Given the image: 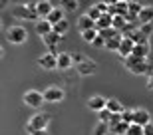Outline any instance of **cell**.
I'll use <instances>...</instances> for the list:
<instances>
[{
  "instance_id": "obj_10",
  "label": "cell",
  "mask_w": 153,
  "mask_h": 135,
  "mask_svg": "<svg viewBox=\"0 0 153 135\" xmlns=\"http://www.w3.org/2000/svg\"><path fill=\"white\" fill-rule=\"evenodd\" d=\"M88 107H90L91 111H103V109H108V99L102 96H91L90 99H88Z\"/></svg>"
},
{
  "instance_id": "obj_36",
  "label": "cell",
  "mask_w": 153,
  "mask_h": 135,
  "mask_svg": "<svg viewBox=\"0 0 153 135\" xmlns=\"http://www.w3.org/2000/svg\"><path fill=\"white\" fill-rule=\"evenodd\" d=\"M64 6H66V10H76V8H78V2H76V0H68Z\"/></svg>"
},
{
  "instance_id": "obj_14",
  "label": "cell",
  "mask_w": 153,
  "mask_h": 135,
  "mask_svg": "<svg viewBox=\"0 0 153 135\" xmlns=\"http://www.w3.org/2000/svg\"><path fill=\"white\" fill-rule=\"evenodd\" d=\"M78 30L79 32H88V30H96V22H94V20H91L90 16H88V14H82V16L78 18Z\"/></svg>"
},
{
  "instance_id": "obj_39",
  "label": "cell",
  "mask_w": 153,
  "mask_h": 135,
  "mask_svg": "<svg viewBox=\"0 0 153 135\" xmlns=\"http://www.w3.org/2000/svg\"><path fill=\"white\" fill-rule=\"evenodd\" d=\"M145 135H153V123H149L147 127H145Z\"/></svg>"
},
{
  "instance_id": "obj_21",
  "label": "cell",
  "mask_w": 153,
  "mask_h": 135,
  "mask_svg": "<svg viewBox=\"0 0 153 135\" xmlns=\"http://www.w3.org/2000/svg\"><path fill=\"white\" fill-rule=\"evenodd\" d=\"M108 111L114 113V115H117V113H123V105H121V101L115 99V97L108 99Z\"/></svg>"
},
{
  "instance_id": "obj_32",
  "label": "cell",
  "mask_w": 153,
  "mask_h": 135,
  "mask_svg": "<svg viewBox=\"0 0 153 135\" xmlns=\"http://www.w3.org/2000/svg\"><path fill=\"white\" fill-rule=\"evenodd\" d=\"M139 32L143 34V36H151V32H153V24H139Z\"/></svg>"
},
{
  "instance_id": "obj_34",
  "label": "cell",
  "mask_w": 153,
  "mask_h": 135,
  "mask_svg": "<svg viewBox=\"0 0 153 135\" xmlns=\"http://www.w3.org/2000/svg\"><path fill=\"white\" fill-rule=\"evenodd\" d=\"M96 6L100 8L102 14H109V4H108V2H96Z\"/></svg>"
},
{
  "instance_id": "obj_29",
  "label": "cell",
  "mask_w": 153,
  "mask_h": 135,
  "mask_svg": "<svg viewBox=\"0 0 153 135\" xmlns=\"http://www.w3.org/2000/svg\"><path fill=\"white\" fill-rule=\"evenodd\" d=\"M117 34H121V32H117V30H115V28H109V30H103V32H100V36H102V38L105 40V42H108V40L115 38Z\"/></svg>"
},
{
  "instance_id": "obj_30",
  "label": "cell",
  "mask_w": 153,
  "mask_h": 135,
  "mask_svg": "<svg viewBox=\"0 0 153 135\" xmlns=\"http://www.w3.org/2000/svg\"><path fill=\"white\" fill-rule=\"evenodd\" d=\"M121 119H123L127 125L133 123V109H123V113H121Z\"/></svg>"
},
{
  "instance_id": "obj_6",
  "label": "cell",
  "mask_w": 153,
  "mask_h": 135,
  "mask_svg": "<svg viewBox=\"0 0 153 135\" xmlns=\"http://www.w3.org/2000/svg\"><path fill=\"white\" fill-rule=\"evenodd\" d=\"M12 14H14L16 18H22V20H28V18H32V20H36V22L40 20L38 14H36L34 10H30V8H28V4H20V6H16V8L12 10Z\"/></svg>"
},
{
  "instance_id": "obj_3",
  "label": "cell",
  "mask_w": 153,
  "mask_h": 135,
  "mask_svg": "<svg viewBox=\"0 0 153 135\" xmlns=\"http://www.w3.org/2000/svg\"><path fill=\"white\" fill-rule=\"evenodd\" d=\"M6 38H8L10 44L20 46V44H24V42L28 40V30L24 28L22 24H12L10 28L6 30Z\"/></svg>"
},
{
  "instance_id": "obj_2",
  "label": "cell",
  "mask_w": 153,
  "mask_h": 135,
  "mask_svg": "<svg viewBox=\"0 0 153 135\" xmlns=\"http://www.w3.org/2000/svg\"><path fill=\"white\" fill-rule=\"evenodd\" d=\"M50 113L46 111H38L34 113L32 117L28 119V123H26V131L28 133H34V131H46V127L50 125Z\"/></svg>"
},
{
  "instance_id": "obj_40",
  "label": "cell",
  "mask_w": 153,
  "mask_h": 135,
  "mask_svg": "<svg viewBox=\"0 0 153 135\" xmlns=\"http://www.w3.org/2000/svg\"><path fill=\"white\" fill-rule=\"evenodd\" d=\"M30 135H48L46 131H34V133H30Z\"/></svg>"
},
{
  "instance_id": "obj_17",
  "label": "cell",
  "mask_w": 153,
  "mask_h": 135,
  "mask_svg": "<svg viewBox=\"0 0 153 135\" xmlns=\"http://www.w3.org/2000/svg\"><path fill=\"white\" fill-rule=\"evenodd\" d=\"M46 20H48V22H50L52 26H56V24H60L62 20H66V18H64V8H60V6H56V8L52 10V14H50L48 18H46Z\"/></svg>"
},
{
  "instance_id": "obj_16",
  "label": "cell",
  "mask_w": 153,
  "mask_h": 135,
  "mask_svg": "<svg viewBox=\"0 0 153 135\" xmlns=\"http://www.w3.org/2000/svg\"><path fill=\"white\" fill-rule=\"evenodd\" d=\"M114 28V16L111 14H102V18L96 22V30L97 32H103V30Z\"/></svg>"
},
{
  "instance_id": "obj_12",
  "label": "cell",
  "mask_w": 153,
  "mask_h": 135,
  "mask_svg": "<svg viewBox=\"0 0 153 135\" xmlns=\"http://www.w3.org/2000/svg\"><path fill=\"white\" fill-rule=\"evenodd\" d=\"M96 68H97V64L94 62V60H88V58H85L79 66H76V72H78L79 76H91V73H96Z\"/></svg>"
},
{
  "instance_id": "obj_9",
  "label": "cell",
  "mask_w": 153,
  "mask_h": 135,
  "mask_svg": "<svg viewBox=\"0 0 153 135\" xmlns=\"http://www.w3.org/2000/svg\"><path fill=\"white\" fill-rule=\"evenodd\" d=\"M129 12V2H121V0H117V2H109V14L111 16H125Z\"/></svg>"
},
{
  "instance_id": "obj_31",
  "label": "cell",
  "mask_w": 153,
  "mask_h": 135,
  "mask_svg": "<svg viewBox=\"0 0 153 135\" xmlns=\"http://www.w3.org/2000/svg\"><path fill=\"white\" fill-rule=\"evenodd\" d=\"M141 10H143V4H139V2H129V12L131 14H141Z\"/></svg>"
},
{
  "instance_id": "obj_23",
  "label": "cell",
  "mask_w": 153,
  "mask_h": 135,
  "mask_svg": "<svg viewBox=\"0 0 153 135\" xmlns=\"http://www.w3.org/2000/svg\"><path fill=\"white\" fill-rule=\"evenodd\" d=\"M129 24H127V20H125V16H114V28L117 30V32L123 34V28H127Z\"/></svg>"
},
{
  "instance_id": "obj_25",
  "label": "cell",
  "mask_w": 153,
  "mask_h": 135,
  "mask_svg": "<svg viewBox=\"0 0 153 135\" xmlns=\"http://www.w3.org/2000/svg\"><path fill=\"white\" fill-rule=\"evenodd\" d=\"M68 30H70V22H68V20H62L60 24H56V26H54V32L60 34L62 38L66 36V32H68Z\"/></svg>"
},
{
  "instance_id": "obj_7",
  "label": "cell",
  "mask_w": 153,
  "mask_h": 135,
  "mask_svg": "<svg viewBox=\"0 0 153 135\" xmlns=\"http://www.w3.org/2000/svg\"><path fill=\"white\" fill-rule=\"evenodd\" d=\"M133 123L141 125V127H147V125L151 123V115H149L147 109H143V107L133 109Z\"/></svg>"
},
{
  "instance_id": "obj_19",
  "label": "cell",
  "mask_w": 153,
  "mask_h": 135,
  "mask_svg": "<svg viewBox=\"0 0 153 135\" xmlns=\"http://www.w3.org/2000/svg\"><path fill=\"white\" fill-rule=\"evenodd\" d=\"M131 56L139 58V60H147V56H149V44H139V46H135Z\"/></svg>"
},
{
  "instance_id": "obj_15",
  "label": "cell",
  "mask_w": 153,
  "mask_h": 135,
  "mask_svg": "<svg viewBox=\"0 0 153 135\" xmlns=\"http://www.w3.org/2000/svg\"><path fill=\"white\" fill-rule=\"evenodd\" d=\"M74 66V56L68 54V52H62L58 54V70H70Z\"/></svg>"
},
{
  "instance_id": "obj_11",
  "label": "cell",
  "mask_w": 153,
  "mask_h": 135,
  "mask_svg": "<svg viewBox=\"0 0 153 135\" xmlns=\"http://www.w3.org/2000/svg\"><path fill=\"white\" fill-rule=\"evenodd\" d=\"M133 48H135V44H133V40L129 38V36H125L123 34V40H121V46H119V58H129L131 54H133Z\"/></svg>"
},
{
  "instance_id": "obj_27",
  "label": "cell",
  "mask_w": 153,
  "mask_h": 135,
  "mask_svg": "<svg viewBox=\"0 0 153 135\" xmlns=\"http://www.w3.org/2000/svg\"><path fill=\"white\" fill-rule=\"evenodd\" d=\"M85 14H88V16H90L91 20H94V22H97V20H100V18H102V12H100V8H97L96 4H94V6H90V8H88V12H85Z\"/></svg>"
},
{
  "instance_id": "obj_18",
  "label": "cell",
  "mask_w": 153,
  "mask_h": 135,
  "mask_svg": "<svg viewBox=\"0 0 153 135\" xmlns=\"http://www.w3.org/2000/svg\"><path fill=\"white\" fill-rule=\"evenodd\" d=\"M139 24H153V6H143L139 14Z\"/></svg>"
},
{
  "instance_id": "obj_13",
  "label": "cell",
  "mask_w": 153,
  "mask_h": 135,
  "mask_svg": "<svg viewBox=\"0 0 153 135\" xmlns=\"http://www.w3.org/2000/svg\"><path fill=\"white\" fill-rule=\"evenodd\" d=\"M34 32L38 34L40 38H46L48 34H52L54 32V26H52L48 20H38V22L34 24Z\"/></svg>"
},
{
  "instance_id": "obj_8",
  "label": "cell",
  "mask_w": 153,
  "mask_h": 135,
  "mask_svg": "<svg viewBox=\"0 0 153 135\" xmlns=\"http://www.w3.org/2000/svg\"><path fill=\"white\" fill-rule=\"evenodd\" d=\"M38 66L44 68V70H58V56H54V54H44V56L38 58Z\"/></svg>"
},
{
  "instance_id": "obj_26",
  "label": "cell",
  "mask_w": 153,
  "mask_h": 135,
  "mask_svg": "<svg viewBox=\"0 0 153 135\" xmlns=\"http://www.w3.org/2000/svg\"><path fill=\"white\" fill-rule=\"evenodd\" d=\"M97 36H100V32H97V30H88V32H82V38H84V42H88V44H94Z\"/></svg>"
},
{
  "instance_id": "obj_20",
  "label": "cell",
  "mask_w": 153,
  "mask_h": 135,
  "mask_svg": "<svg viewBox=\"0 0 153 135\" xmlns=\"http://www.w3.org/2000/svg\"><path fill=\"white\" fill-rule=\"evenodd\" d=\"M121 40H123V34H117L115 38L108 40V42H105V50H109V52H119V46H121Z\"/></svg>"
},
{
  "instance_id": "obj_37",
  "label": "cell",
  "mask_w": 153,
  "mask_h": 135,
  "mask_svg": "<svg viewBox=\"0 0 153 135\" xmlns=\"http://www.w3.org/2000/svg\"><path fill=\"white\" fill-rule=\"evenodd\" d=\"M72 56H74V66H79V64H82V62L85 60V58L82 56V54H72Z\"/></svg>"
},
{
  "instance_id": "obj_1",
  "label": "cell",
  "mask_w": 153,
  "mask_h": 135,
  "mask_svg": "<svg viewBox=\"0 0 153 135\" xmlns=\"http://www.w3.org/2000/svg\"><path fill=\"white\" fill-rule=\"evenodd\" d=\"M121 62L127 66L131 73L135 76H141V73H153V66L149 64V60H139L135 56H129V58H121Z\"/></svg>"
},
{
  "instance_id": "obj_38",
  "label": "cell",
  "mask_w": 153,
  "mask_h": 135,
  "mask_svg": "<svg viewBox=\"0 0 153 135\" xmlns=\"http://www.w3.org/2000/svg\"><path fill=\"white\" fill-rule=\"evenodd\" d=\"M147 88L153 90V73H149V78H147Z\"/></svg>"
},
{
  "instance_id": "obj_28",
  "label": "cell",
  "mask_w": 153,
  "mask_h": 135,
  "mask_svg": "<svg viewBox=\"0 0 153 135\" xmlns=\"http://www.w3.org/2000/svg\"><path fill=\"white\" fill-rule=\"evenodd\" d=\"M127 135H145V127H141L137 123H131L129 129H127Z\"/></svg>"
},
{
  "instance_id": "obj_22",
  "label": "cell",
  "mask_w": 153,
  "mask_h": 135,
  "mask_svg": "<svg viewBox=\"0 0 153 135\" xmlns=\"http://www.w3.org/2000/svg\"><path fill=\"white\" fill-rule=\"evenodd\" d=\"M127 129H129V125L125 123V121H119L115 125H109V133H115V135H127Z\"/></svg>"
},
{
  "instance_id": "obj_24",
  "label": "cell",
  "mask_w": 153,
  "mask_h": 135,
  "mask_svg": "<svg viewBox=\"0 0 153 135\" xmlns=\"http://www.w3.org/2000/svg\"><path fill=\"white\" fill-rule=\"evenodd\" d=\"M108 133H109V123L97 121L96 127H94V135H108Z\"/></svg>"
},
{
  "instance_id": "obj_5",
  "label": "cell",
  "mask_w": 153,
  "mask_h": 135,
  "mask_svg": "<svg viewBox=\"0 0 153 135\" xmlns=\"http://www.w3.org/2000/svg\"><path fill=\"white\" fill-rule=\"evenodd\" d=\"M64 90L60 88V85H48L44 90V99L48 101V103H60V101L64 99Z\"/></svg>"
},
{
  "instance_id": "obj_33",
  "label": "cell",
  "mask_w": 153,
  "mask_h": 135,
  "mask_svg": "<svg viewBox=\"0 0 153 135\" xmlns=\"http://www.w3.org/2000/svg\"><path fill=\"white\" fill-rule=\"evenodd\" d=\"M111 117H114V113H109L108 109L100 111V121H103V123H109V121H111Z\"/></svg>"
},
{
  "instance_id": "obj_35",
  "label": "cell",
  "mask_w": 153,
  "mask_h": 135,
  "mask_svg": "<svg viewBox=\"0 0 153 135\" xmlns=\"http://www.w3.org/2000/svg\"><path fill=\"white\" fill-rule=\"evenodd\" d=\"M91 46H94V48H105V40H103L102 36H97V38H96V42H94Z\"/></svg>"
},
{
  "instance_id": "obj_4",
  "label": "cell",
  "mask_w": 153,
  "mask_h": 135,
  "mask_svg": "<svg viewBox=\"0 0 153 135\" xmlns=\"http://www.w3.org/2000/svg\"><path fill=\"white\" fill-rule=\"evenodd\" d=\"M22 101L26 103L28 107H34V109H38V107L44 105V91H38V90H28L26 93L22 96Z\"/></svg>"
}]
</instances>
